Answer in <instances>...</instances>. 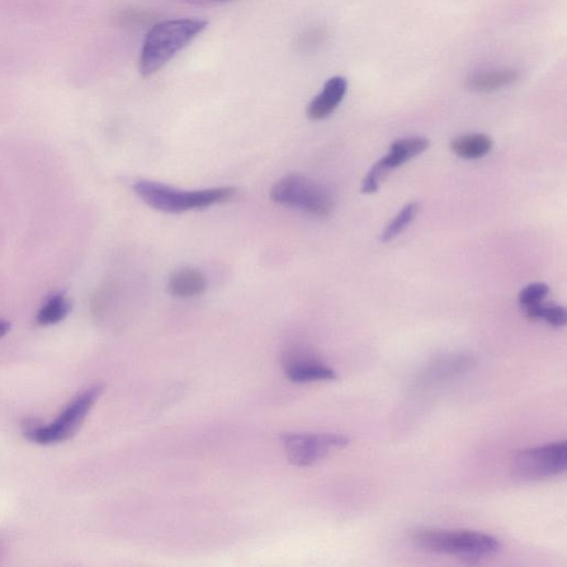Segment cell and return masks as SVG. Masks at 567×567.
Returning <instances> with one entry per match:
<instances>
[{
    "label": "cell",
    "instance_id": "obj_1",
    "mask_svg": "<svg viewBox=\"0 0 567 567\" xmlns=\"http://www.w3.org/2000/svg\"><path fill=\"white\" fill-rule=\"evenodd\" d=\"M207 27L203 19H173L158 23L146 35L140 57L139 69L150 77L164 67L179 51L195 40Z\"/></svg>",
    "mask_w": 567,
    "mask_h": 567
},
{
    "label": "cell",
    "instance_id": "obj_2",
    "mask_svg": "<svg viewBox=\"0 0 567 567\" xmlns=\"http://www.w3.org/2000/svg\"><path fill=\"white\" fill-rule=\"evenodd\" d=\"M409 537L420 549L467 561L485 559L501 550L498 538L470 530L418 528L410 532Z\"/></svg>",
    "mask_w": 567,
    "mask_h": 567
},
{
    "label": "cell",
    "instance_id": "obj_3",
    "mask_svg": "<svg viewBox=\"0 0 567 567\" xmlns=\"http://www.w3.org/2000/svg\"><path fill=\"white\" fill-rule=\"evenodd\" d=\"M134 190L145 205L171 214L222 205L236 195V188L231 187L184 191L149 179L136 182Z\"/></svg>",
    "mask_w": 567,
    "mask_h": 567
},
{
    "label": "cell",
    "instance_id": "obj_4",
    "mask_svg": "<svg viewBox=\"0 0 567 567\" xmlns=\"http://www.w3.org/2000/svg\"><path fill=\"white\" fill-rule=\"evenodd\" d=\"M271 196L277 205L321 217L329 215L335 206L333 192L327 186L297 173L278 179Z\"/></svg>",
    "mask_w": 567,
    "mask_h": 567
},
{
    "label": "cell",
    "instance_id": "obj_5",
    "mask_svg": "<svg viewBox=\"0 0 567 567\" xmlns=\"http://www.w3.org/2000/svg\"><path fill=\"white\" fill-rule=\"evenodd\" d=\"M103 390L105 387L102 385L90 387L74 399L53 423L38 425L35 423H27L23 425L25 436L38 444H54L68 441L78 432Z\"/></svg>",
    "mask_w": 567,
    "mask_h": 567
},
{
    "label": "cell",
    "instance_id": "obj_6",
    "mask_svg": "<svg viewBox=\"0 0 567 567\" xmlns=\"http://www.w3.org/2000/svg\"><path fill=\"white\" fill-rule=\"evenodd\" d=\"M566 467V441L526 449L518 452L511 461L513 475L524 481L550 479L564 474Z\"/></svg>",
    "mask_w": 567,
    "mask_h": 567
},
{
    "label": "cell",
    "instance_id": "obj_7",
    "mask_svg": "<svg viewBox=\"0 0 567 567\" xmlns=\"http://www.w3.org/2000/svg\"><path fill=\"white\" fill-rule=\"evenodd\" d=\"M282 442L292 465L310 467L346 448L349 438L337 433H284Z\"/></svg>",
    "mask_w": 567,
    "mask_h": 567
},
{
    "label": "cell",
    "instance_id": "obj_8",
    "mask_svg": "<svg viewBox=\"0 0 567 567\" xmlns=\"http://www.w3.org/2000/svg\"><path fill=\"white\" fill-rule=\"evenodd\" d=\"M428 139L413 136L397 140L392 144L389 153L373 165L370 173L362 181V192L372 195L379 190L380 183L392 170L399 168L411 159L424 153L428 149Z\"/></svg>",
    "mask_w": 567,
    "mask_h": 567
},
{
    "label": "cell",
    "instance_id": "obj_9",
    "mask_svg": "<svg viewBox=\"0 0 567 567\" xmlns=\"http://www.w3.org/2000/svg\"><path fill=\"white\" fill-rule=\"evenodd\" d=\"M347 80L340 75L330 78L323 90L316 96L307 108V117L313 121H320L332 115L346 96Z\"/></svg>",
    "mask_w": 567,
    "mask_h": 567
},
{
    "label": "cell",
    "instance_id": "obj_10",
    "mask_svg": "<svg viewBox=\"0 0 567 567\" xmlns=\"http://www.w3.org/2000/svg\"><path fill=\"white\" fill-rule=\"evenodd\" d=\"M285 373L288 379L297 384L305 382L335 380L337 373L332 368L324 365L314 359L297 357V354H290L284 361Z\"/></svg>",
    "mask_w": 567,
    "mask_h": 567
},
{
    "label": "cell",
    "instance_id": "obj_11",
    "mask_svg": "<svg viewBox=\"0 0 567 567\" xmlns=\"http://www.w3.org/2000/svg\"><path fill=\"white\" fill-rule=\"evenodd\" d=\"M207 281L205 274L198 269L184 267L172 273L169 278L168 290L179 299H190L202 295L206 291Z\"/></svg>",
    "mask_w": 567,
    "mask_h": 567
},
{
    "label": "cell",
    "instance_id": "obj_12",
    "mask_svg": "<svg viewBox=\"0 0 567 567\" xmlns=\"http://www.w3.org/2000/svg\"><path fill=\"white\" fill-rule=\"evenodd\" d=\"M519 74L512 69H500L479 73L467 79V88L475 92H491L517 82Z\"/></svg>",
    "mask_w": 567,
    "mask_h": 567
},
{
    "label": "cell",
    "instance_id": "obj_13",
    "mask_svg": "<svg viewBox=\"0 0 567 567\" xmlns=\"http://www.w3.org/2000/svg\"><path fill=\"white\" fill-rule=\"evenodd\" d=\"M493 142L490 136L481 134H472L459 136L453 140L451 150L453 153L462 159L475 160L484 158L493 149Z\"/></svg>",
    "mask_w": 567,
    "mask_h": 567
},
{
    "label": "cell",
    "instance_id": "obj_14",
    "mask_svg": "<svg viewBox=\"0 0 567 567\" xmlns=\"http://www.w3.org/2000/svg\"><path fill=\"white\" fill-rule=\"evenodd\" d=\"M70 310L71 304L68 297L64 292H57L38 311L37 323L41 326L59 323V321L67 318Z\"/></svg>",
    "mask_w": 567,
    "mask_h": 567
},
{
    "label": "cell",
    "instance_id": "obj_15",
    "mask_svg": "<svg viewBox=\"0 0 567 567\" xmlns=\"http://www.w3.org/2000/svg\"><path fill=\"white\" fill-rule=\"evenodd\" d=\"M526 311L528 318L545 321L552 327L561 328L566 325L567 313L564 307L543 304L542 301L527 307Z\"/></svg>",
    "mask_w": 567,
    "mask_h": 567
},
{
    "label": "cell",
    "instance_id": "obj_16",
    "mask_svg": "<svg viewBox=\"0 0 567 567\" xmlns=\"http://www.w3.org/2000/svg\"><path fill=\"white\" fill-rule=\"evenodd\" d=\"M418 212L419 203L417 202H411L409 205H405L403 210L396 215L395 219L392 220L390 223L386 226L384 231H382L380 236L382 242H389V240H394L397 236L403 233V231L413 223Z\"/></svg>",
    "mask_w": 567,
    "mask_h": 567
},
{
    "label": "cell",
    "instance_id": "obj_17",
    "mask_svg": "<svg viewBox=\"0 0 567 567\" xmlns=\"http://www.w3.org/2000/svg\"><path fill=\"white\" fill-rule=\"evenodd\" d=\"M550 288L543 283H533L524 287L519 295V301L524 309L538 304L545 300Z\"/></svg>",
    "mask_w": 567,
    "mask_h": 567
},
{
    "label": "cell",
    "instance_id": "obj_18",
    "mask_svg": "<svg viewBox=\"0 0 567 567\" xmlns=\"http://www.w3.org/2000/svg\"><path fill=\"white\" fill-rule=\"evenodd\" d=\"M11 329V324L6 320L0 319V338L4 337Z\"/></svg>",
    "mask_w": 567,
    "mask_h": 567
}]
</instances>
